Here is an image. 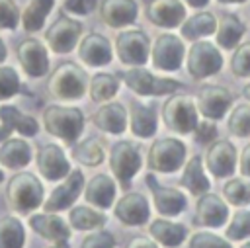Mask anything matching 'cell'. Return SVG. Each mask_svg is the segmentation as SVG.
<instances>
[{
    "label": "cell",
    "mask_w": 250,
    "mask_h": 248,
    "mask_svg": "<svg viewBox=\"0 0 250 248\" xmlns=\"http://www.w3.org/2000/svg\"><path fill=\"white\" fill-rule=\"evenodd\" d=\"M43 184L31 172H20L12 176L6 186V199L18 213H31L43 205Z\"/></svg>",
    "instance_id": "cell-1"
},
{
    "label": "cell",
    "mask_w": 250,
    "mask_h": 248,
    "mask_svg": "<svg viewBox=\"0 0 250 248\" xmlns=\"http://www.w3.org/2000/svg\"><path fill=\"white\" fill-rule=\"evenodd\" d=\"M43 125L47 133L62 139L66 145L76 143L84 129V115L78 107L68 105H47L43 111Z\"/></svg>",
    "instance_id": "cell-2"
},
{
    "label": "cell",
    "mask_w": 250,
    "mask_h": 248,
    "mask_svg": "<svg viewBox=\"0 0 250 248\" xmlns=\"http://www.w3.org/2000/svg\"><path fill=\"white\" fill-rule=\"evenodd\" d=\"M117 78H121L127 84V88L139 96H164L186 88L182 82L172 78H158L143 66H131L129 70L119 72Z\"/></svg>",
    "instance_id": "cell-3"
},
{
    "label": "cell",
    "mask_w": 250,
    "mask_h": 248,
    "mask_svg": "<svg viewBox=\"0 0 250 248\" xmlns=\"http://www.w3.org/2000/svg\"><path fill=\"white\" fill-rule=\"evenodd\" d=\"M47 90L61 100H78L86 92V72L74 62H61L51 72Z\"/></svg>",
    "instance_id": "cell-4"
},
{
    "label": "cell",
    "mask_w": 250,
    "mask_h": 248,
    "mask_svg": "<svg viewBox=\"0 0 250 248\" xmlns=\"http://www.w3.org/2000/svg\"><path fill=\"white\" fill-rule=\"evenodd\" d=\"M162 119L168 129L180 135H188L197 125V109L195 102L188 94H172L162 105Z\"/></svg>",
    "instance_id": "cell-5"
},
{
    "label": "cell",
    "mask_w": 250,
    "mask_h": 248,
    "mask_svg": "<svg viewBox=\"0 0 250 248\" xmlns=\"http://www.w3.org/2000/svg\"><path fill=\"white\" fill-rule=\"evenodd\" d=\"M186 160V145L180 139H156L148 148V168L156 172H176Z\"/></svg>",
    "instance_id": "cell-6"
},
{
    "label": "cell",
    "mask_w": 250,
    "mask_h": 248,
    "mask_svg": "<svg viewBox=\"0 0 250 248\" xmlns=\"http://www.w3.org/2000/svg\"><path fill=\"white\" fill-rule=\"evenodd\" d=\"M141 152L139 146L133 145L131 141H119L111 146L109 154V166L121 187H129V182L141 168Z\"/></svg>",
    "instance_id": "cell-7"
},
{
    "label": "cell",
    "mask_w": 250,
    "mask_h": 248,
    "mask_svg": "<svg viewBox=\"0 0 250 248\" xmlns=\"http://www.w3.org/2000/svg\"><path fill=\"white\" fill-rule=\"evenodd\" d=\"M148 35L143 29H127L121 31L115 39V51L123 64L143 66L148 61Z\"/></svg>",
    "instance_id": "cell-8"
},
{
    "label": "cell",
    "mask_w": 250,
    "mask_h": 248,
    "mask_svg": "<svg viewBox=\"0 0 250 248\" xmlns=\"http://www.w3.org/2000/svg\"><path fill=\"white\" fill-rule=\"evenodd\" d=\"M223 66V57L215 45L209 41H195L188 51V72L201 80L205 76L217 74Z\"/></svg>",
    "instance_id": "cell-9"
},
{
    "label": "cell",
    "mask_w": 250,
    "mask_h": 248,
    "mask_svg": "<svg viewBox=\"0 0 250 248\" xmlns=\"http://www.w3.org/2000/svg\"><path fill=\"white\" fill-rule=\"evenodd\" d=\"M80 33H82L80 21L62 14L45 31V41L51 47V51H55L59 55H64V53H70L76 47V43L80 39Z\"/></svg>",
    "instance_id": "cell-10"
},
{
    "label": "cell",
    "mask_w": 250,
    "mask_h": 248,
    "mask_svg": "<svg viewBox=\"0 0 250 248\" xmlns=\"http://www.w3.org/2000/svg\"><path fill=\"white\" fill-rule=\"evenodd\" d=\"M184 43L180 41V37L172 35V33H162L156 37L152 49H150V59H152V64L154 68L158 70H166V72H172V70H178L182 61H184Z\"/></svg>",
    "instance_id": "cell-11"
},
{
    "label": "cell",
    "mask_w": 250,
    "mask_h": 248,
    "mask_svg": "<svg viewBox=\"0 0 250 248\" xmlns=\"http://www.w3.org/2000/svg\"><path fill=\"white\" fill-rule=\"evenodd\" d=\"M82 187H84L82 172L70 170L68 176L64 178V182L51 191L47 201H43V213H59V211L68 209L76 201V197L82 193Z\"/></svg>",
    "instance_id": "cell-12"
},
{
    "label": "cell",
    "mask_w": 250,
    "mask_h": 248,
    "mask_svg": "<svg viewBox=\"0 0 250 248\" xmlns=\"http://www.w3.org/2000/svg\"><path fill=\"white\" fill-rule=\"evenodd\" d=\"M146 186L150 187L152 191V201L156 205V211L164 217H174V215H180L186 205H188V199H186V193H182L180 189L176 187H170V186H162L154 174H146L145 178Z\"/></svg>",
    "instance_id": "cell-13"
},
{
    "label": "cell",
    "mask_w": 250,
    "mask_h": 248,
    "mask_svg": "<svg viewBox=\"0 0 250 248\" xmlns=\"http://www.w3.org/2000/svg\"><path fill=\"white\" fill-rule=\"evenodd\" d=\"M18 61L23 68V72L31 78H39L45 76L49 70V57L47 51L43 47V43H39L33 37L21 39L18 45Z\"/></svg>",
    "instance_id": "cell-14"
},
{
    "label": "cell",
    "mask_w": 250,
    "mask_h": 248,
    "mask_svg": "<svg viewBox=\"0 0 250 248\" xmlns=\"http://www.w3.org/2000/svg\"><path fill=\"white\" fill-rule=\"evenodd\" d=\"M37 170L39 174L49 180V182H57V180H62L68 176L70 172V162L66 160L64 152L61 146L49 143V145H43L39 150H37Z\"/></svg>",
    "instance_id": "cell-15"
},
{
    "label": "cell",
    "mask_w": 250,
    "mask_h": 248,
    "mask_svg": "<svg viewBox=\"0 0 250 248\" xmlns=\"http://www.w3.org/2000/svg\"><path fill=\"white\" fill-rule=\"evenodd\" d=\"M232 103V96L227 88L217 84L201 86L197 92V107L203 117L207 119H221L225 117L227 109Z\"/></svg>",
    "instance_id": "cell-16"
},
{
    "label": "cell",
    "mask_w": 250,
    "mask_h": 248,
    "mask_svg": "<svg viewBox=\"0 0 250 248\" xmlns=\"http://www.w3.org/2000/svg\"><path fill=\"white\" fill-rule=\"evenodd\" d=\"M205 166L215 178L232 176L236 168V148L229 141H213L205 150Z\"/></svg>",
    "instance_id": "cell-17"
},
{
    "label": "cell",
    "mask_w": 250,
    "mask_h": 248,
    "mask_svg": "<svg viewBox=\"0 0 250 248\" xmlns=\"http://www.w3.org/2000/svg\"><path fill=\"white\" fill-rule=\"evenodd\" d=\"M227 219H229V207L219 195L209 191L199 195L195 203V217H193V223L197 227L219 228L227 223Z\"/></svg>",
    "instance_id": "cell-18"
},
{
    "label": "cell",
    "mask_w": 250,
    "mask_h": 248,
    "mask_svg": "<svg viewBox=\"0 0 250 248\" xmlns=\"http://www.w3.org/2000/svg\"><path fill=\"white\" fill-rule=\"evenodd\" d=\"M113 215L123 225L139 227V225H145L148 221V217H150V205H148V201H146V197L143 193L131 191V193H125L115 203Z\"/></svg>",
    "instance_id": "cell-19"
},
{
    "label": "cell",
    "mask_w": 250,
    "mask_h": 248,
    "mask_svg": "<svg viewBox=\"0 0 250 248\" xmlns=\"http://www.w3.org/2000/svg\"><path fill=\"white\" fill-rule=\"evenodd\" d=\"M12 131L21 133L23 137H33L39 131L35 117L21 113L16 105H0V143L10 139Z\"/></svg>",
    "instance_id": "cell-20"
},
{
    "label": "cell",
    "mask_w": 250,
    "mask_h": 248,
    "mask_svg": "<svg viewBox=\"0 0 250 248\" xmlns=\"http://www.w3.org/2000/svg\"><path fill=\"white\" fill-rule=\"evenodd\" d=\"M148 21L160 27H178L186 18V8L180 0H150L145 8Z\"/></svg>",
    "instance_id": "cell-21"
},
{
    "label": "cell",
    "mask_w": 250,
    "mask_h": 248,
    "mask_svg": "<svg viewBox=\"0 0 250 248\" xmlns=\"http://www.w3.org/2000/svg\"><path fill=\"white\" fill-rule=\"evenodd\" d=\"M78 57L88 66H104L111 62L113 51L107 37L102 33H88L78 45Z\"/></svg>",
    "instance_id": "cell-22"
},
{
    "label": "cell",
    "mask_w": 250,
    "mask_h": 248,
    "mask_svg": "<svg viewBox=\"0 0 250 248\" xmlns=\"http://www.w3.org/2000/svg\"><path fill=\"white\" fill-rule=\"evenodd\" d=\"M139 8L135 0H102L100 18L109 27H125L137 20Z\"/></svg>",
    "instance_id": "cell-23"
},
{
    "label": "cell",
    "mask_w": 250,
    "mask_h": 248,
    "mask_svg": "<svg viewBox=\"0 0 250 248\" xmlns=\"http://www.w3.org/2000/svg\"><path fill=\"white\" fill-rule=\"evenodd\" d=\"M29 227L43 238L53 242H66L70 236V227L57 213H37L29 217Z\"/></svg>",
    "instance_id": "cell-24"
},
{
    "label": "cell",
    "mask_w": 250,
    "mask_h": 248,
    "mask_svg": "<svg viewBox=\"0 0 250 248\" xmlns=\"http://www.w3.org/2000/svg\"><path fill=\"white\" fill-rule=\"evenodd\" d=\"M92 123L111 135H121L127 127V111L121 103L111 102V103H104L102 107H98L92 113Z\"/></svg>",
    "instance_id": "cell-25"
},
{
    "label": "cell",
    "mask_w": 250,
    "mask_h": 248,
    "mask_svg": "<svg viewBox=\"0 0 250 248\" xmlns=\"http://www.w3.org/2000/svg\"><path fill=\"white\" fill-rule=\"evenodd\" d=\"M84 197L98 209H109L115 199V182L107 174H96L84 186Z\"/></svg>",
    "instance_id": "cell-26"
},
{
    "label": "cell",
    "mask_w": 250,
    "mask_h": 248,
    "mask_svg": "<svg viewBox=\"0 0 250 248\" xmlns=\"http://www.w3.org/2000/svg\"><path fill=\"white\" fill-rule=\"evenodd\" d=\"M31 162V146L23 139H6L0 145V164L10 170L23 168Z\"/></svg>",
    "instance_id": "cell-27"
},
{
    "label": "cell",
    "mask_w": 250,
    "mask_h": 248,
    "mask_svg": "<svg viewBox=\"0 0 250 248\" xmlns=\"http://www.w3.org/2000/svg\"><path fill=\"white\" fill-rule=\"evenodd\" d=\"M148 232L158 244L168 246V248L180 246L188 236V230H186L184 225L172 223V221H166V219H154L148 227Z\"/></svg>",
    "instance_id": "cell-28"
},
{
    "label": "cell",
    "mask_w": 250,
    "mask_h": 248,
    "mask_svg": "<svg viewBox=\"0 0 250 248\" xmlns=\"http://www.w3.org/2000/svg\"><path fill=\"white\" fill-rule=\"evenodd\" d=\"M180 186H184L191 195H203L209 191V180L203 172V160L199 154L191 156L186 162L184 174L180 178Z\"/></svg>",
    "instance_id": "cell-29"
},
{
    "label": "cell",
    "mask_w": 250,
    "mask_h": 248,
    "mask_svg": "<svg viewBox=\"0 0 250 248\" xmlns=\"http://www.w3.org/2000/svg\"><path fill=\"white\" fill-rule=\"evenodd\" d=\"M244 23L234 16V14H223L217 20V29H215V39L217 45L223 49H234L244 35Z\"/></svg>",
    "instance_id": "cell-30"
},
{
    "label": "cell",
    "mask_w": 250,
    "mask_h": 248,
    "mask_svg": "<svg viewBox=\"0 0 250 248\" xmlns=\"http://www.w3.org/2000/svg\"><path fill=\"white\" fill-rule=\"evenodd\" d=\"M129 117H131L129 127H131L133 135L145 139V137H152L156 133V113H154L152 107L133 102L131 103Z\"/></svg>",
    "instance_id": "cell-31"
},
{
    "label": "cell",
    "mask_w": 250,
    "mask_h": 248,
    "mask_svg": "<svg viewBox=\"0 0 250 248\" xmlns=\"http://www.w3.org/2000/svg\"><path fill=\"white\" fill-rule=\"evenodd\" d=\"M217 29V18L211 12H197L182 23V35L189 41H197L199 37L211 35Z\"/></svg>",
    "instance_id": "cell-32"
},
{
    "label": "cell",
    "mask_w": 250,
    "mask_h": 248,
    "mask_svg": "<svg viewBox=\"0 0 250 248\" xmlns=\"http://www.w3.org/2000/svg\"><path fill=\"white\" fill-rule=\"evenodd\" d=\"M55 6V0H29V4L20 12V21L25 31H39L45 25V20Z\"/></svg>",
    "instance_id": "cell-33"
},
{
    "label": "cell",
    "mask_w": 250,
    "mask_h": 248,
    "mask_svg": "<svg viewBox=\"0 0 250 248\" xmlns=\"http://www.w3.org/2000/svg\"><path fill=\"white\" fill-rule=\"evenodd\" d=\"M105 215L100 211H94L86 205H78L70 209L68 215V223L72 228L76 230H94V228H102L105 225Z\"/></svg>",
    "instance_id": "cell-34"
},
{
    "label": "cell",
    "mask_w": 250,
    "mask_h": 248,
    "mask_svg": "<svg viewBox=\"0 0 250 248\" xmlns=\"http://www.w3.org/2000/svg\"><path fill=\"white\" fill-rule=\"evenodd\" d=\"M25 228L18 217H0V248H23Z\"/></svg>",
    "instance_id": "cell-35"
},
{
    "label": "cell",
    "mask_w": 250,
    "mask_h": 248,
    "mask_svg": "<svg viewBox=\"0 0 250 248\" xmlns=\"http://www.w3.org/2000/svg\"><path fill=\"white\" fill-rule=\"evenodd\" d=\"M119 90V78L109 72H98L90 80V98L94 102H107Z\"/></svg>",
    "instance_id": "cell-36"
},
{
    "label": "cell",
    "mask_w": 250,
    "mask_h": 248,
    "mask_svg": "<svg viewBox=\"0 0 250 248\" xmlns=\"http://www.w3.org/2000/svg\"><path fill=\"white\" fill-rule=\"evenodd\" d=\"M72 156L84 166H98L105 156L104 143L100 139H86L82 143H76L72 148Z\"/></svg>",
    "instance_id": "cell-37"
},
{
    "label": "cell",
    "mask_w": 250,
    "mask_h": 248,
    "mask_svg": "<svg viewBox=\"0 0 250 248\" xmlns=\"http://www.w3.org/2000/svg\"><path fill=\"white\" fill-rule=\"evenodd\" d=\"M223 195L229 203L240 207V205H250V182L242 178H232L223 186Z\"/></svg>",
    "instance_id": "cell-38"
},
{
    "label": "cell",
    "mask_w": 250,
    "mask_h": 248,
    "mask_svg": "<svg viewBox=\"0 0 250 248\" xmlns=\"http://www.w3.org/2000/svg\"><path fill=\"white\" fill-rule=\"evenodd\" d=\"M229 131L236 137H250V103H238L229 115Z\"/></svg>",
    "instance_id": "cell-39"
},
{
    "label": "cell",
    "mask_w": 250,
    "mask_h": 248,
    "mask_svg": "<svg viewBox=\"0 0 250 248\" xmlns=\"http://www.w3.org/2000/svg\"><path fill=\"white\" fill-rule=\"evenodd\" d=\"M229 240H244L250 236V211H236L227 227Z\"/></svg>",
    "instance_id": "cell-40"
},
{
    "label": "cell",
    "mask_w": 250,
    "mask_h": 248,
    "mask_svg": "<svg viewBox=\"0 0 250 248\" xmlns=\"http://www.w3.org/2000/svg\"><path fill=\"white\" fill-rule=\"evenodd\" d=\"M21 90L18 72L12 66H0V100L14 98Z\"/></svg>",
    "instance_id": "cell-41"
},
{
    "label": "cell",
    "mask_w": 250,
    "mask_h": 248,
    "mask_svg": "<svg viewBox=\"0 0 250 248\" xmlns=\"http://www.w3.org/2000/svg\"><path fill=\"white\" fill-rule=\"evenodd\" d=\"M230 70L234 76H250V41L236 45L230 57Z\"/></svg>",
    "instance_id": "cell-42"
},
{
    "label": "cell",
    "mask_w": 250,
    "mask_h": 248,
    "mask_svg": "<svg viewBox=\"0 0 250 248\" xmlns=\"http://www.w3.org/2000/svg\"><path fill=\"white\" fill-rule=\"evenodd\" d=\"M189 248H232L227 238H221L213 232H193L189 238Z\"/></svg>",
    "instance_id": "cell-43"
},
{
    "label": "cell",
    "mask_w": 250,
    "mask_h": 248,
    "mask_svg": "<svg viewBox=\"0 0 250 248\" xmlns=\"http://www.w3.org/2000/svg\"><path fill=\"white\" fill-rule=\"evenodd\" d=\"M20 23V10L14 0H0V29H16Z\"/></svg>",
    "instance_id": "cell-44"
},
{
    "label": "cell",
    "mask_w": 250,
    "mask_h": 248,
    "mask_svg": "<svg viewBox=\"0 0 250 248\" xmlns=\"http://www.w3.org/2000/svg\"><path fill=\"white\" fill-rule=\"evenodd\" d=\"M82 248H115V238L111 232L98 230L82 240Z\"/></svg>",
    "instance_id": "cell-45"
},
{
    "label": "cell",
    "mask_w": 250,
    "mask_h": 248,
    "mask_svg": "<svg viewBox=\"0 0 250 248\" xmlns=\"http://www.w3.org/2000/svg\"><path fill=\"white\" fill-rule=\"evenodd\" d=\"M193 133H195V139L199 143H211L217 137V127H215V123H211L209 119H205V121H197Z\"/></svg>",
    "instance_id": "cell-46"
},
{
    "label": "cell",
    "mask_w": 250,
    "mask_h": 248,
    "mask_svg": "<svg viewBox=\"0 0 250 248\" xmlns=\"http://www.w3.org/2000/svg\"><path fill=\"white\" fill-rule=\"evenodd\" d=\"M96 2L98 0H64V10L70 12V14H90L94 8H96Z\"/></svg>",
    "instance_id": "cell-47"
},
{
    "label": "cell",
    "mask_w": 250,
    "mask_h": 248,
    "mask_svg": "<svg viewBox=\"0 0 250 248\" xmlns=\"http://www.w3.org/2000/svg\"><path fill=\"white\" fill-rule=\"evenodd\" d=\"M238 166H240L242 176H248V178H250V143H248V145L242 148V154H240Z\"/></svg>",
    "instance_id": "cell-48"
},
{
    "label": "cell",
    "mask_w": 250,
    "mask_h": 248,
    "mask_svg": "<svg viewBox=\"0 0 250 248\" xmlns=\"http://www.w3.org/2000/svg\"><path fill=\"white\" fill-rule=\"evenodd\" d=\"M125 248H158V246H156V242H152L146 236H135V238H131L127 242Z\"/></svg>",
    "instance_id": "cell-49"
},
{
    "label": "cell",
    "mask_w": 250,
    "mask_h": 248,
    "mask_svg": "<svg viewBox=\"0 0 250 248\" xmlns=\"http://www.w3.org/2000/svg\"><path fill=\"white\" fill-rule=\"evenodd\" d=\"M191 8H203V6H207V2L209 0H186Z\"/></svg>",
    "instance_id": "cell-50"
},
{
    "label": "cell",
    "mask_w": 250,
    "mask_h": 248,
    "mask_svg": "<svg viewBox=\"0 0 250 248\" xmlns=\"http://www.w3.org/2000/svg\"><path fill=\"white\" fill-rule=\"evenodd\" d=\"M242 96H244V98H246V100L250 102V82H248V84H246V86L242 88Z\"/></svg>",
    "instance_id": "cell-51"
},
{
    "label": "cell",
    "mask_w": 250,
    "mask_h": 248,
    "mask_svg": "<svg viewBox=\"0 0 250 248\" xmlns=\"http://www.w3.org/2000/svg\"><path fill=\"white\" fill-rule=\"evenodd\" d=\"M6 59V47H4V41L0 39V62Z\"/></svg>",
    "instance_id": "cell-52"
},
{
    "label": "cell",
    "mask_w": 250,
    "mask_h": 248,
    "mask_svg": "<svg viewBox=\"0 0 250 248\" xmlns=\"http://www.w3.org/2000/svg\"><path fill=\"white\" fill-rule=\"evenodd\" d=\"M49 248H68V242H55V244L49 246Z\"/></svg>",
    "instance_id": "cell-53"
},
{
    "label": "cell",
    "mask_w": 250,
    "mask_h": 248,
    "mask_svg": "<svg viewBox=\"0 0 250 248\" xmlns=\"http://www.w3.org/2000/svg\"><path fill=\"white\" fill-rule=\"evenodd\" d=\"M223 4H238V2H244V0H219Z\"/></svg>",
    "instance_id": "cell-54"
},
{
    "label": "cell",
    "mask_w": 250,
    "mask_h": 248,
    "mask_svg": "<svg viewBox=\"0 0 250 248\" xmlns=\"http://www.w3.org/2000/svg\"><path fill=\"white\" fill-rule=\"evenodd\" d=\"M240 248H250V242H246V244H242Z\"/></svg>",
    "instance_id": "cell-55"
},
{
    "label": "cell",
    "mask_w": 250,
    "mask_h": 248,
    "mask_svg": "<svg viewBox=\"0 0 250 248\" xmlns=\"http://www.w3.org/2000/svg\"><path fill=\"white\" fill-rule=\"evenodd\" d=\"M2 180H4V174H2V170H0V184H2Z\"/></svg>",
    "instance_id": "cell-56"
}]
</instances>
